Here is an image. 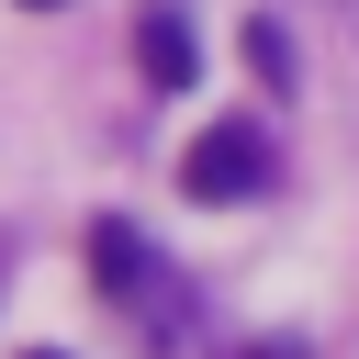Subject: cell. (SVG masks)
Instances as JSON below:
<instances>
[{"instance_id":"obj_4","label":"cell","mask_w":359,"mask_h":359,"mask_svg":"<svg viewBox=\"0 0 359 359\" xmlns=\"http://www.w3.org/2000/svg\"><path fill=\"white\" fill-rule=\"evenodd\" d=\"M247 67H258V79H269V90H280V79H292V34H280V22H269V11H258V22H247Z\"/></svg>"},{"instance_id":"obj_6","label":"cell","mask_w":359,"mask_h":359,"mask_svg":"<svg viewBox=\"0 0 359 359\" xmlns=\"http://www.w3.org/2000/svg\"><path fill=\"white\" fill-rule=\"evenodd\" d=\"M348 34H359V0H348Z\"/></svg>"},{"instance_id":"obj_8","label":"cell","mask_w":359,"mask_h":359,"mask_svg":"<svg viewBox=\"0 0 359 359\" xmlns=\"http://www.w3.org/2000/svg\"><path fill=\"white\" fill-rule=\"evenodd\" d=\"M45 359H56V348H45Z\"/></svg>"},{"instance_id":"obj_2","label":"cell","mask_w":359,"mask_h":359,"mask_svg":"<svg viewBox=\"0 0 359 359\" xmlns=\"http://www.w3.org/2000/svg\"><path fill=\"white\" fill-rule=\"evenodd\" d=\"M135 67H146L157 90H191V79H202V34H191L180 0H146V11H135Z\"/></svg>"},{"instance_id":"obj_7","label":"cell","mask_w":359,"mask_h":359,"mask_svg":"<svg viewBox=\"0 0 359 359\" xmlns=\"http://www.w3.org/2000/svg\"><path fill=\"white\" fill-rule=\"evenodd\" d=\"M34 11H56V0H34Z\"/></svg>"},{"instance_id":"obj_1","label":"cell","mask_w":359,"mask_h":359,"mask_svg":"<svg viewBox=\"0 0 359 359\" xmlns=\"http://www.w3.org/2000/svg\"><path fill=\"white\" fill-rule=\"evenodd\" d=\"M258 180H269V135H258L247 112L202 123V135H191V157H180V191H191V202H247Z\"/></svg>"},{"instance_id":"obj_5","label":"cell","mask_w":359,"mask_h":359,"mask_svg":"<svg viewBox=\"0 0 359 359\" xmlns=\"http://www.w3.org/2000/svg\"><path fill=\"white\" fill-rule=\"evenodd\" d=\"M236 359H303V337H269V348H236Z\"/></svg>"},{"instance_id":"obj_3","label":"cell","mask_w":359,"mask_h":359,"mask_svg":"<svg viewBox=\"0 0 359 359\" xmlns=\"http://www.w3.org/2000/svg\"><path fill=\"white\" fill-rule=\"evenodd\" d=\"M90 258H101V292H112V303H135V292H146V236H135L123 213H101V224H90Z\"/></svg>"}]
</instances>
